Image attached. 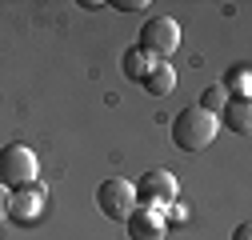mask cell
Wrapping results in <instances>:
<instances>
[{
    "mask_svg": "<svg viewBox=\"0 0 252 240\" xmlns=\"http://www.w3.org/2000/svg\"><path fill=\"white\" fill-rule=\"evenodd\" d=\"M128 236L132 240H164L168 224H164L160 212H152V208H132L128 212Z\"/></svg>",
    "mask_w": 252,
    "mask_h": 240,
    "instance_id": "obj_7",
    "label": "cell"
},
{
    "mask_svg": "<svg viewBox=\"0 0 252 240\" xmlns=\"http://www.w3.org/2000/svg\"><path fill=\"white\" fill-rule=\"evenodd\" d=\"M236 240H252V224H240L236 228Z\"/></svg>",
    "mask_w": 252,
    "mask_h": 240,
    "instance_id": "obj_15",
    "label": "cell"
},
{
    "mask_svg": "<svg viewBox=\"0 0 252 240\" xmlns=\"http://www.w3.org/2000/svg\"><path fill=\"white\" fill-rule=\"evenodd\" d=\"M224 96H248V88H252V72H248V64H236L228 76H224Z\"/></svg>",
    "mask_w": 252,
    "mask_h": 240,
    "instance_id": "obj_11",
    "label": "cell"
},
{
    "mask_svg": "<svg viewBox=\"0 0 252 240\" xmlns=\"http://www.w3.org/2000/svg\"><path fill=\"white\" fill-rule=\"evenodd\" d=\"M8 216V192H4V184H0V220Z\"/></svg>",
    "mask_w": 252,
    "mask_h": 240,
    "instance_id": "obj_14",
    "label": "cell"
},
{
    "mask_svg": "<svg viewBox=\"0 0 252 240\" xmlns=\"http://www.w3.org/2000/svg\"><path fill=\"white\" fill-rule=\"evenodd\" d=\"M96 204H100V212H104L108 220H128V212L136 208L132 184H128V180H120V176L100 180V188H96Z\"/></svg>",
    "mask_w": 252,
    "mask_h": 240,
    "instance_id": "obj_5",
    "label": "cell"
},
{
    "mask_svg": "<svg viewBox=\"0 0 252 240\" xmlns=\"http://www.w3.org/2000/svg\"><path fill=\"white\" fill-rule=\"evenodd\" d=\"M216 128H220V120L208 116L200 104L180 108L176 120H172V144L180 148V152H200V148H208L216 140Z\"/></svg>",
    "mask_w": 252,
    "mask_h": 240,
    "instance_id": "obj_1",
    "label": "cell"
},
{
    "mask_svg": "<svg viewBox=\"0 0 252 240\" xmlns=\"http://www.w3.org/2000/svg\"><path fill=\"white\" fill-rule=\"evenodd\" d=\"M36 152L24 144H4L0 148V184L4 188H24V184H36Z\"/></svg>",
    "mask_w": 252,
    "mask_h": 240,
    "instance_id": "obj_3",
    "label": "cell"
},
{
    "mask_svg": "<svg viewBox=\"0 0 252 240\" xmlns=\"http://www.w3.org/2000/svg\"><path fill=\"white\" fill-rule=\"evenodd\" d=\"M140 52H148L152 60H168L180 48V24L172 16H148L140 28Z\"/></svg>",
    "mask_w": 252,
    "mask_h": 240,
    "instance_id": "obj_4",
    "label": "cell"
},
{
    "mask_svg": "<svg viewBox=\"0 0 252 240\" xmlns=\"http://www.w3.org/2000/svg\"><path fill=\"white\" fill-rule=\"evenodd\" d=\"M140 84H144V92H148V96H168L172 88H176V68L168 64V60H160V64H152V68H148V76H144Z\"/></svg>",
    "mask_w": 252,
    "mask_h": 240,
    "instance_id": "obj_8",
    "label": "cell"
},
{
    "mask_svg": "<svg viewBox=\"0 0 252 240\" xmlns=\"http://www.w3.org/2000/svg\"><path fill=\"white\" fill-rule=\"evenodd\" d=\"M152 64H156V60H152L148 52H140V48H128V52H124V60H120V68H124V76H128V80H144Z\"/></svg>",
    "mask_w": 252,
    "mask_h": 240,
    "instance_id": "obj_10",
    "label": "cell"
},
{
    "mask_svg": "<svg viewBox=\"0 0 252 240\" xmlns=\"http://www.w3.org/2000/svg\"><path fill=\"white\" fill-rule=\"evenodd\" d=\"M112 8H120V12H140V8H148V0H112Z\"/></svg>",
    "mask_w": 252,
    "mask_h": 240,
    "instance_id": "obj_13",
    "label": "cell"
},
{
    "mask_svg": "<svg viewBox=\"0 0 252 240\" xmlns=\"http://www.w3.org/2000/svg\"><path fill=\"white\" fill-rule=\"evenodd\" d=\"M220 112H224L228 132H236V136L248 132V124H252V104H248V96H228V104L220 108Z\"/></svg>",
    "mask_w": 252,
    "mask_h": 240,
    "instance_id": "obj_9",
    "label": "cell"
},
{
    "mask_svg": "<svg viewBox=\"0 0 252 240\" xmlns=\"http://www.w3.org/2000/svg\"><path fill=\"white\" fill-rule=\"evenodd\" d=\"M132 196H136V208H152V212H160V208H168L180 196V184H176V176L168 168H148L132 184Z\"/></svg>",
    "mask_w": 252,
    "mask_h": 240,
    "instance_id": "obj_2",
    "label": "cell"
},
{
    "mask_svg": "<svg viewBox=\"0 0 252 240\" xmlns=\"http://www.w3.org/2000/svg\"><path fill=\"white\" fill-rule=\"evenodd\" d=\"M228 104V96H224V88H220V84H212V88H204V96H200V108L208 112V116H216L220 108H224Z\"/></svg>",
    "mask_w": 252,
    "mask_h": 240,
    "instance_id": "obj_12",
    "label": "cell"
},
{
    "mask_svg": "<svg viewBox=\"0 0 252 240\" xmlns=\"http://www.w3.org/2000/svg\"><path fill=\"white\" fill-rule=\"evenodd\" d=\"M44 216V188L40 184H24L8 196V220L20 228H32Z\"/></svg>",
    "mask_w": 252,
    "mask_h": 240,
    "instance_id": "obj_6",
    "label": "cell"
}]
</instances>
